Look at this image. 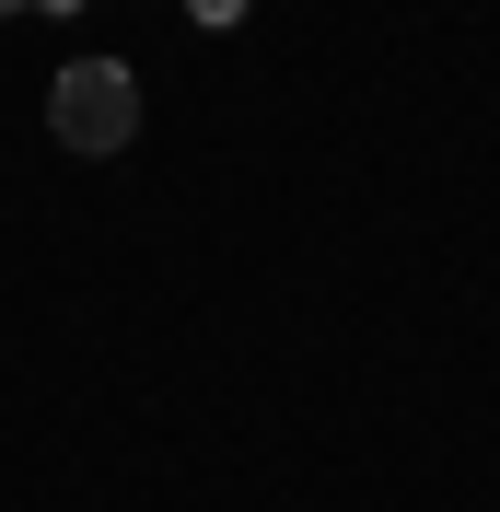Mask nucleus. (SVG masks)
<instances>
[{"mask_svg":"<svg viewBox=\"0 0 500 512\" xmlns=\"http://www.w3.org/2000/svg\"><path fill=\"white\" fill-rule=\"evenodd\" d=\"M187 12L198 24H245V0H187Z\"/></svg>","mask_w":500,"mask_h":512,"instance_id":"2","label":"nucleus"},{"mask_svg":"<svg viewBox=\"0 0 500 512\" xmlns=\"http://www.w3.org/2000/svg\"><path fill=\"white\" fill-rule=\"evenodd\" d=\"M35 12H82V0H35Z\"/></svg>","mask_w":500,"mask_h":512,"instance_id":"3","label":"nucleus"},{"mask_svg":"<svg viewBox=\"0 0 500 512\" xmlns=\"http://www.w3.org/2000/svg\"><path fill=\"white\" fill-rule=\"evenodd\" d=\"M0 12H24V0H0Z\"/></svg>","mask_w":500,"mask_h":512,"instance_id":"4","label":"nucleus"},{"mask_svg":"<svg viewBox=\"0 0 500 512\" xmlns=\"http://www.w3.org/2000/svg\"><path fill=\"white\" fill-rule=\"evenodd\" d=\"M47 128H59L70 152H128L140 140V82H128V59H70L59 82H47Z\"/></svg>","mask_w":500,"mask_h":512,"instance_id":"1","label":"nucleus"}]
</instances>
